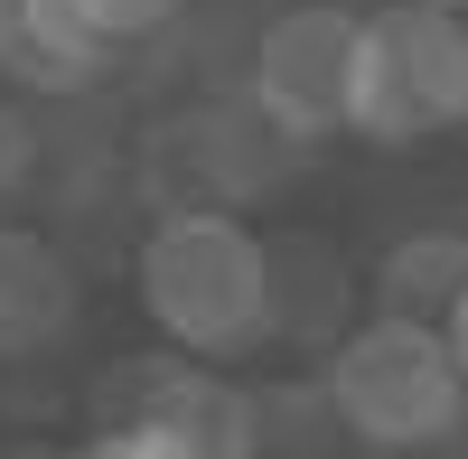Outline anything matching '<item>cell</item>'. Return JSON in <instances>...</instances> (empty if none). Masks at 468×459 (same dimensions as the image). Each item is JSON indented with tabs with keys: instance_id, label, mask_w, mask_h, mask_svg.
Listing matches in <instances>:
<instances>
[{
	"instance_id": "9",
	"label": "cell",
	"mask_w": 468,
	"mask_h": 459,
	"mask_svg": "<svg viewBox=\"0 0 468 459\" xmlns=\"http://www.w3.org/2000/svg\"><path fill=\"white\" fill-rule=\"evenodd\" d=\"M459 291H468V235L459 225H412L375 262V310H394V319H441Z\"/></svg>"
},
{
	"instance_id": "3",
	"label": "cell",
	"mask_w": 468,
	"mask_h": 459,
	"mask_svg": "<svg viewBox=\"0 0 468 459\" xmlns=\"http://www.w3.org/2000/svg\"><path fill=\"white\" fill-rule=\"evenodd\" d=\"M141 178L169 207H207V216H244L271 187L300 178V141L271 123L244 85H207L197 103H178L160 132L141 141Z\"/></svg>"
},
{
	"instance_id": "6",
	"label": "cell",
	"mask_w": 468,
	"mask_h": 459,
	"mask_svg": "<svg viewBox=\"0 0 468 459\" xmlns=\"http://www.w3.org/2000/svg\"><path fill=\"white\" fill-rule=\"evenodd\" d=\"M103 422L132 441V459H262L253 394L207 375L197 357H132L103 385Z\"/></svg>"
},
{
	"instance_id": "13",
	"label": "cell",
	"mask_w": 468,
	"mask_h": 459,
	"mask_svg": "<svg viewBox=\"0 0 468 459\" xmlns=\"http://www.w3.org/2000/svg\"><path fill=\"white\" fill-rule=\"evenodd\" d=\"M66 459H132V441H122V432H112V422H103V432H94V441H75V450H66Z\"/></svg>"
},
{
	"instance_id": "8",
	"label": "cell",
	"mask_w": 468,
	"mask_h": 459,
	"mask_svg": "<svg viewBox=\"0 0 468 459\" xmlns=\"http://www.w3.org/2000/svg\"><path fill=\"white\" fill-rule=\"evenodd\" d=\"M262 291H271V337L282 347H337L356 310V272L319 235H262Z\"/></svg>"
},
{
	"instance_id": "14",
	"label": "cell",
	"mask_w": 468,
	"mask_h": 459,
	"mask_svg": "<svg viewBox=\"0 0 468 459\" xmlns=\"http://www.w3.org/2000/svg\"><path fill=\"white\" fill-rule=\"evenodd\" d=\"M441 10H468V0H441Z\"/></svg>"
},
{
	"instance_id": "15",
	"label": "cell",
	"mask_w": 468,
	"mask_h": 459,
	"mask_svg": "<svg viewBox=\"0 0 468 459\" xmlns=\"http://www.w3.org/2000/svg\"><path fill=\"white\" fill-rule=\"evenodd\" d=\"M459 19H468V10H459Z\"/></svg>"
},
{
	"instance_id": "4",
	"label": "cell",
	"mask_w": 468,
	"mask_h": 459,
	"mask_svg": "<svg viewBox=\"0 0 468 459\" xmlns=\"http://www.w3.org/2000/svg\"><path fill=\"white\" fill-rule=\"evenodd\" d=\"M468 123V19L441 0H384L356 37V132L412 150Z\"/></svg>"
},
{
	"instance_id": "11",
	"label": "cell",
	"mask_w": 468,
	"mask_h": 459,
	"mask_svg": "<svg viewBox=\"0 0 468 459\" xmlns=\"http://www.w3.org/2000/svg\"><path fill=\"white\" fill-rule=\"evenodd\" d=\"M28 169H37V132H28V112L0 103V187H19Z\"/></svg>"
},
{
	"instance_id": "2",
	"label": "cell",
	"mask_w": 468,
	"mask_h": 459,
	"mask_svg": "<svg viewBox=\"0 0 468 459\" xmlns=\"http://www.w3.org/2000/svg\"><path fill=\"white\" fill-rule=\"evenodd\" d=\"M319 394L337 412V432L366 441V450H384V459L441 450L468 422V375L450 366L441 319H394V310H375L366 328H346L328 347Z\"/></svg>"
},
{
	"instance_id": "12",
	"label": "cell",
	"mask_w": 468,
	"mask_h": 459,
	"mask_svg": "<svg viewBox=\"0 0 468 459\" xmlns=\"http://www.w3.org/2000/svg\"><path fill=\"white\" fill-rule=\"evenodd\" d=\"M441 337H450V366L468 375V291H459V300H450V310H441Z\"/></svg>"
},
{
	"instance_id": "7",
	"label": "cell",
	"mask_w": 468,
	"mask_h": 459,
	"mask_svg": "<svg viewBox=\"0 0 468 459\" xmlns=\"http://www.w3.org/2000/svg\"><path fill=\"white\" fill-rule=\"evenodd\" d=\"M85 319V282H75V262L57 235H37V225H0V357H37L75 337Z\"/></svg>"
},
{
	"instance_id": "10",
	"label": "cell",
	"mask_w": 468,
	"mask_h": 459,
	"mask_svg": "<svg viewBox=\"0 0 468 459\" xmlns=\"http://www.w3.org/2000/svg\"><path fill=\"white\" fill-rule=\"evenodd\" d=\"M66 10H75V28H85L103 57H122V48H150V37H169L187 0H66Z\"/></svg>"
},
{
	"instance_id": "5",
	"label": "cell",
	"mask_w": 468,
	"mask_h": 459,
	"mask_svg": "<svg viewBox=\"0 0 468 459\" xmlns=\"http://www.w3.org/2000/svg\"><path fill=\"white\" fill-rule=\"evenodd\" d=\"M356 37H366V10H346V0H291V10H271L253 28L234 85L300 150H319L337 132H356Z\"/></svg>"
},
{
	"instance_id": "1",
	"label": "cell",
	"mask_w": 468,
	"mask_h": 459,
	"mask_svg": "<svg viewBox=\"0 0 468 459\" xmlns=\"http://www.w3.org/2000/svg\"><path fill=\"white\" fill-rule=\"evenodd\" d=\"M132 291L150 328L197 366H234L271 337V291H262V235L244 216H207V207H169L141 235Z\"/></svg>"
}]
</instances>
